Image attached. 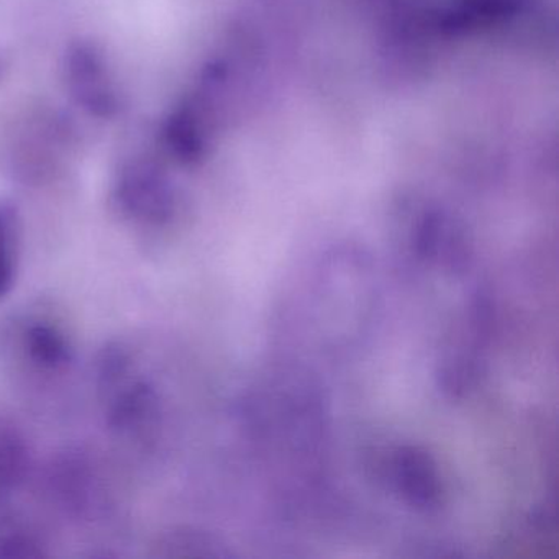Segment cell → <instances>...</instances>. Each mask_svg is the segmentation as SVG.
Wrapping results in <instances>:
<instances>
[{"instance_id":"cell-1","label":"cell","mask_w":559,"mask_h":559,"mask_svg":"<svg viewBox=\"0 0 559 559\" xmlns=\"http://www.w3.org/2000/svg\"><path fill=\"white\" fill-rule=\"evenodd\" d=\"M114 199L130 221L163 225L176 211V195L166 173L152 162L136 159L123 166L117 178Z\"/></svg>"},{"instance_id":"cell-2","label":"cell","mask_w":559,"mask_h":559,"mask_svg":"<svg viewBox=\"0 0 559 559\" xmlns=\"http://www.w3.org/2000/svg\"><path fill=\"white\" fill-rule=\"evenodd\" d=\"M64 80L78 106L99 119H112L120 110L119 94L103 51L91 41L68 48Z\"/></svg>"},{"instance_id":"cell-3","label":"cell","mask_w":559,"mask_h":559,"mask_svg":"<svg viewBox=\"0 0 559 559\" xmlns=\"http://www.w3.org/2000/svg\"><path fill=\"white\" fill-rule=\"evenodd\" d=\"M391 479L405 503L420 512L440 509L443 486L433 457L418 447H401L391 457Z\"/></svg>"},{"instance_id":"cell-4","label":"cell","mask_w":559,"mask_h":559,"mask_svg":"<svg viewBox=\"0 0 559 559\" xmlns=\"http://www.w3.org/2000/svg\"><path fill=\"white\" fill-rule=\"evenodd\" d=\"M163 143L169 155L182 165H195L207 155V114L199 99H188L176 107L165 126Z\"/></svg>"},{"instance_id":"cell-5","label":"cell","mask_w":559,"mask_h":559,"mask_svg":"<svg viewBox=\"0 0 559 559\" xmlns=\"http://www.w3.org/2000/svg\"><path fill=\"white\" fill-rule=\"evenodd\" d=\"M156 408V392L146 382H135L117 395L109 412V425L114 430L130 431L145 424Z\"/></svg>"},{"instance_id":"cell-6","label":"cell","mask_w":559,"mask_h":559,"mask_svg":"<svg viewBox=\"0 0 559 559\" xmlns=\"http://www.w3.org/2000/svg\"><path fill=\"white\" fill-rule=\"evenodd\" d=\"M32 359L45 368H60L71 359V348L63 333L47 323H37L27 332Z\"/></svg>"},{"instance_id":"cell-7","label":"cell","mask_w":559,"mask_h":559,"mask_svg":"<svg viewBox=\"0 0 559 559\" xmlns=\"http://www.w3.org/2000/svg\"><path fill=\"white\" fill-rule=\"evenodd\" d=\"M15 270V218L9 209H0V297L8 296L14 287Z\"/></svg>"},{"instance_id":"cell-8","label":"cell","mask_w":559,"mask_h":559,"mask_svg":"<svg viewBox=\"0 0 559 559\" xmlns=\"http://www.w3.org/2000/svg\"><path fill=\"white\" fill-rule=\"evenodd\" d=\"M24 467V450L12 438H0V486L14 483Z\"/></svg>"},{"instance_id":"cell-9","label":"cell","mask_w":559,"mask_h":559,"mask_svg":"<svg viewBox=\"0 0 559 559\" xmlns=\"http://www.w3.org/2000/svg\"><path fill=\"white\" fill-rule=\"evenodd\" d=\"M127 368H129V358H127L123 349H120L119 346L106 349L103 359H100L99 378L107 385L114 384L126 374Z\"/></svg>"},{"instance_id":"cell-10","label":"cell","mask_w":559,"mask_h":559,"mask_svg":"<svg viewBox=\"0 0 559 559\" xmlns=\"http://www.w3.org/2000/svg\"><path fill=\"white\" fill-rule=\"evenodd\" d=\"M44 556L41 549L31 539L9 538L0 542V558H40Z\"/></svg>"}]
</instances>
